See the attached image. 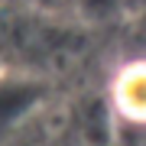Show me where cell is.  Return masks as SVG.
I'll list each match as a JSON object with an SVG mask.
<instances>
[{
    "label": "cell",
    "instance_id": "obj_1",
    "mask_svg": "<svg viewBox=\"0 0 146 146\" xmlns=\"http://www.w3.org/2000/svg\"><path fill=\"white\" fill-rule=\"evenodd\" d=\"M36 98H39V88H33V84L3 81V84H0V127L10 123V120H16Z\"/></svg>",
    "mask_w": 146,
    "mask_h": 146
}]
</instances>
